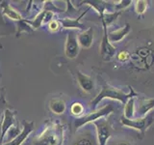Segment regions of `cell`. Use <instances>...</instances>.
<instances>
[{"instance_id": "30bf717a", "label": "cell", "mask_w": 154, "mask_h": 145, "mask_svg": "<svg viewBox=\"0 0 154 145\" xmlns=\"http://www.w3.org/2000/svg\"><path fill=\"white\" fill-rule=\"evenodd\" d=\"M0 8H1V10H2L3 14H5L8 18L12 19V21H14L18 23L24 19L21 14H19L17 11H16V10H14L7 1H2L1 3H0Z\"/></svg>"}, {"instance_id": "ac0fdd59", "label": "cell", "mask_w": 154, "mask_h": 145, "mask_svg": "<svg viewBox=\"0 0 154 145\" xmlns=\"http://www.w3.org/2000/svg\"><path fill=\"white\" fill-rule=\"evenodd\" d=\"M122 14V12H110V13H104L102 17H100L101 21H103L106 25H110L111 23H113L116 19L118 18V17Z\"/></svg>"}, {"instance_id": "7c38bea8", "label": "cell", "mask_w": 154, "mask_h": 145, "mask_svg": "<svg viewBox=\"0 0 154 145\" xmlns=\"http://www.w3.org/2000/svg\"><path fill=\"white\" fill-rule=\"evenodd\" d=\"M77 40H78L79 46H81L84 48H90L93 45L94 41V29L93 27L89 28L88 30H85L81 32L78 36H77Z\"/></svg>"}, {"instance_id": "7a4b0ae2", "label": "cell", "mask_w": 154, "mask_h": 145, "mask_svg": "<svg viewBox=\"0 0 154 145\" xmlns=\"http://www.w3.org/2000/svg\"><path fill=\"white\" fill-rule=\"evenodd\" d=\"M130 88H131V87H130ZM136 96H137V94L134 92L133 88H131L130 93H124L123 91L119 90L118 88H115V87L111 86V85L105 84L102 87V89L100 90L99 93L97 94V96L94 97V100H91V108H93V110H94L96 108V106H97V105L104 99L117 100L119 102V103L125 105L129 99L135 98Z\"/></svg>"}, {"instance_id": "277c9868", "label": "cell", "mask_w": 154, "mask_h": 145, "mask_svg": "<svg viewBox=\"0 0 154 145\" xmlns=\"http://www.w3.org/2000/svg\"><path fill=\"white\" fill-rule=\"evenodd\" d=\"M152 116L151 115H146L144 117H139V118H134V119H127L124 116L120 118V123H122L125 127L132 128L134 130H137L139 132H141L142 137H143L146 130L148 129V127L152 124Z\"/></svg>"}, {"instance_id": "8992f818", "label": "cell", "mask_w": 154, "mask_h": 145, "mask_svg": "<svg viewBox=\"0 0 154 145\" xmlns=\"http://www.w3.org/2000/svg\"><path fill=\"white\" fill-rule=\"evenodd\" d=\"M79 43L74 30H70L67 34L66 45H65V54L69 59H75L79 54Z\"/></svg>"}, {"instance_id": "9c48e42d", "label": "cell", "mask_w": 154, "mask_h": 145, "mask_svg": "<svg viewBox=\"0 0 154 145\" xmlns=\"http://www.w3.org/2000/svg\"><path fill=\"white\" fill-rule=\"evenodd\" d=\"M35 128V122L31 121V122H27V121H23V129L21 130L20 134H19L16 138H14L13 140L6 143H2L0 145H22V143L27 139Z\"/></svg>"}, {"instance_id": "e0dca14e", "label": "cell", "mask_w": 154, "mask_h": 145, "mask_svg": "<svg viewBox=\"0 0 154 145\" xmlns=\"http://www.w3.org/2000/svg\"><path fill=\"white\" fill-rule=\"evenodd\" d=\"M134 115H135V98H131L124 105L123 116L127 119H134Z\"/></svg>"}, {"instance_id": "83f0119b", "label": "cell", "mask_w": 154, "mask_h": 145, "mask_svg": "<svg viewBox=\"0 0 154 145\" xmlns=\"http://www.w3.org/2000/svg\"><path fill=\"white\" fill-rule=\"evenodd\" d=\"M0 137H1V130H0Z\"/></svg>"}, {"instance_id": "d6986e66", "label": "cell", "mask_w": 154, "mask_h": 145, "mask_svg": "<svg viewBox=\"0 0 154 145\" xmlns=\"http://www.w3.org/2000/svg\"><path fill=\"white\" fill-rule=\"evenodd\" d=\"M83 3H89V5L93 6L96 10V12L99 14L100 17H102L105 13L104 11H105L106 5H105V2L103 1H84Z\"/></svg>"}, {"instance_id": "9a60e30c", "label": "cell", "mask_w": 154, "mask_h": 145, "mask_svg": "<svg viewBox=\"0 0 154 145\" xmlns=\"http://www.w3.org/2000/svg\"><path fill=\"white\" fill-rule=\"evenodd\" d=\"M152 108H154V98L143 99L139 102L138 114L139 117H144Z\"/></svg>"}, {"instance_id": "ba28073f", "label": "cell", "mask_w": 154, "mask_h": 145, "mask_svg": "<svg viewBox=\"0 0 154 145\" xmlns=\"http://www.w3.org/2000/svg\"><path fill=\"white\" fill-rule=\"evenodd\" d=\"M96 133H97V139H98V145H106L108 139L111 137V126L108 122V120L99 119L94 122Z\"/></svg>"}, {"instance_id": "484cf974", "label": "cell", "mask_w": 154, "mask_h": 145, "mask_svg": "<svg viewBox=\"0 0 154 145\" xmlns=\"http://www.w3.org/2000/svg\"><path fill=\"white\" fill-rule=\"evenodd\" d=\"M129 57H130V55H129V53H128L127 51H122V52H120L119 54L118 55V59H119V61L124 62V61L128 60V59H129Z\"/></svg>"}, {"instance_id": "4316f807", "label": "cell", "mask_w": 154, "mask_h": 145, "mask_svg": "<svg viewBox=\"0 0 154 145\" xmlns=\"http://www.w3.org/2000/svg\"><path fill=\"white\" fill-rule=\"evenodd\" d=\"M115 145H132V144H130L128 141H119Z\"/></svg>"}, {"instance_id": "6da1fadb", "label": "cell", "mask_w": 154, "mask_h": 145, "mask_svg": "<svg viewBox=\"0 0 154 145\" xmlns=\"http://www.w3.org/2000/svg\"><path fill=\"white\" fill-rule=\"evenodd\" d=\"M65 137V126L61 123H49L33 141V145H62Z\"/></svg>"}, {"instance_id": "4fadbf2b", "label": "cell", "mask_w": 154, "mask_h": 145, "mask_svg": "<svg viewBox=\"0 0 154 145\" xmlns=\"http://www.w3.org/2000/svg\"><path fill=\"white\" fill-rule=\"evenodd\" d=\"M131 31V26H130L129 23H126L123 27L118 29V30L110 32L108 34V39L110 43H118L120 42L122 39L127 35V34Z\"/></svg>"}, {"instance_id": "7402d4cb", "label": "cell", "mask_w": 154, "mask_h": 145, "mask_svg": "<svg viewBox=\"0 0 154 145\" xmlns=\"http://www.w3.org/2000/svg\"><path fill=\"white\" fill-rule=\"evenodd\" d=\"M74 145H95L94 139L91 137H82L75 141Z\"/></svg>"}, {"instance_id": "ffe728a7", "label": "cell", "mask_w": 154, "mask_h": 145, "mask_svg": "<svg viewBox=\"0 0 154 145\" xmlns=\"http://www.w3.org/2000/svg\"><path fill=\"white\" fill-rule=\"evenodd\" d=\"M147 5H148V2L144 1V0L136 1V4H135V11H136V13L138 14H144V12L146 11Z\"/></svg>"}, {"instance_id": "5b68a950", "label": "cell", "mask_w": 154, "mask_h": 145, "mask_svg": "<svg viewBox=\"0 0 154 145\" xmlns=\"http://www.w3.org/2000/svg\"><path fill=\"white\" fill-rule=\"evenodd\" d=\"M102 25H103V38L100 45V55L104 61H110L113 58V56L116 54L117 47H114L109 41L107 25L103 21H102Z\"/></svg>"}, {"instance_id": "d4e9b609", "label": "cell", "mask_w": 154, "mask_h": 145, "mask_svg": "<svg viewBox=\"0 0 154 145\" xmlns=\"http://www.w3.org/2000/svg\"><path fill=\"white\" fill-rule=\"evenodd\" d=\"M8 108V103L6 102V100H5V97L4 96H1L0 97V125H1V116L4 112V110Z\"/></svg>"}, {"instance_id": "8fae6325", "label": "cell", "mask_w": 154, "mask_h": 145, "mask_svg": "<svg viewBox=\"0 0 154 145\" xmlns=\"http://www.w3.org/2000/svg\"><path fill=\"white\" fill-rule=\"evenodd\" d=\"M76 76H77L78 84L83 91L89 93V92H91L94 89V80L91 76L83 74V72L80 71L76 72Z\"/></svg>"}, {"instance_id": "3957f363", "label": "cell", "mask_w": 154, "mask_h": 145, "mask_svg": "<svg viewBox=\"0 0 154 145\" xmlns=\"http://www.w3.org/2000/svg\"><path fill=\"white\" fill-rule=\"evenodd\" d=\"M114 110H115V108H114L113 104H108L99 110L94 111V112H91L86 116H83V117L76 118L75 122H74V126H75L76 130L80 129L82 126L87 125L89 123H94L95 121H97L101 118L105 117V116L113 113Z\"/></svg>"}, {"instance_id": "603a6c76", "label": "cell", "mask_w": 154, "mask_h": 145, "mask_svg": "<svg viewBox=\"0 0 154 145\" xmlns=\"http://www.w3.org/2000/svg\"><path fill=\"white\" fill-rule=\"evenodd\" d=\"M47 27H48V30L50 32L54 33L59 30V29L62 27V25H61V22L59 21V19H52V21L48 23Z\"/></svg>"}, {"instance_id": "52a82bcc", "label": "cell", "mask_w": 154, "mask_h": 145, "mask_svg": "<svg viewBox=\"0 0 154 145\" xmlns=\"http://www.w3.org/2000/svg\"><path fill=\"white\" fill-rule=\"evenodd\" d=\"M16 115L17 111H14L11 108H7L3 112V119L1 125H0V130H1V137H0V144L3 143V139L6 137L8 130L11 129L13 126L16 125Z\"/></svg>"}, {"instance_id": "5bb4252c", "label": "cell", "mask_w": 154, "mask_h": 145, "mask_svg": "<svg viewBox=\"0 0 154 145\" xmlns=\"http://www.w3.org/2000/svg\"><path fill=\"white\" fill-rule=\"evenodd\" d=\"M85 14H86V12H83V14H81L77 18H62V19H59V21L61 22L62 27H64V28L84 29L85 28V25L80 22V19L83 18V16H84Z\"/></svg>"}, {"instance_id": "44dd1931", "label": "cell", "mask_w": 154, "mask_h": 145, "mask_svg": "<svg viewBox=\"0 0 154 145\" xmlns=\"http://www.w3.org/2000/svg\"><path fill=\"white\" fill-rule=\"evenodd\" d=\"M70 112L75 116H80L84 112V106L80 103H74L70 106Z\"/></svg>"}, {"instance_id": "2e32d148", "label": "cell", "mask_w": 154, "mask_h": 145, "mask_svg": "<svg viewBox=\"0 0 154 145\" xmlns=\"http://www.w3.org/2000/svg\"><path fill=\"white\" fill-rule=\"evenodd\" d=\"M48 105H49V109L54 114H63L66 110V104L62 99H52Z\"/></svg>"}, {"instance_id": "cb8c5ba5", "label": "cell", "mask_w": 154, "mask_h": 145, "mask_svg": "<svg viewBox=\"0 0 154 145\" xmlns=\"http://www.w3.org/2000/svg\"><path fill=\"white\" fill-rule=\"evenodd\" d=\"M132 3V1H130V0H120L119 2L118 3H116L115 4V10H116V12H120V11H122L123 9L125 8H127L128 6H130Z\"/></svg>"}]
</instances>
